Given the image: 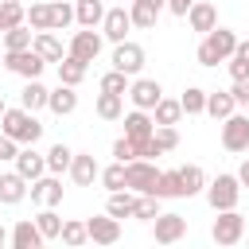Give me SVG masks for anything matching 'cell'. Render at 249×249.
Segmentation results:
<instances>
[{"label":"cell","instance_id":"6da1fadb","mask_svg":"<svg viewBox=\"0 0 249 249\" xmlns=\"http://www.w3.org/2000/svg\"><path fill=\"white\" fill-rule=\"evenodd\" d=\"M233 47H237V35H233L230 27H214V31H206L202 43L195 47V58H198V66H218V62H226V58L233 54Z\"/></svg>","mask_w":249,"mask_h":249},{"label":"cell","instance_id":"7a4b0ae2","mask_svg":"<svg viewBox=\"0 0 249 249\" xmlns=\"http://www.w3.org/2000/svg\"><path fill=\"white\" fill-rule=\"evenodd\" d=\"M0 132L12 136L16 144H35V140L43 136V124L35 121V113H27V109L19 105V109H4V113H0Z\"/></svg>","mask_w":249,"mask_h":249},{"label":"cell","instance_id":"3957f363","mask_svg":"<svg viewBox=\"0 0 249 249\" xmlns=\"http://www.w3.org/2000/svg\"><path fill=\"white\" fill-rule=\"evenodd\" d=\"M237 198H241V183H237V175H218V179L206 183V202H210L214 210H233Z\"/></svg>","mask_w":249,"mask_h":249},{"label":"cell","instance_id":"277c9868","mask_svg":"<svg viewBox=\"0 0 249 249\" xmlns=\"http://www.w3.org/2000/svg\"><path fill=\"white\" fill-rule=\"evenodd\" d=\"M218 218H214V226H210V237L218 241V245H237L241 241V233H245V218L237 214V206L233 210H214Z\"/></svg>","mask_w":249,"mask_h":249},{"label":"cell","instance_id":"5b68a950","mask_svg":"<svg viewBox=\"0 0 249 249\" xmlns=\"http://www.w3.org/2000/svg\"><path fill=\"white\" fill-rule=\"evenodd\" d=\"M113 70H121V74H128V78H136L140 70H144V47L140 43H113Z\"/></svg>","mask_w":249,"mask_h":249},{"label":"cell","instance_id":"8992f818","mask_svg":"<svg viewBox=\"0 0 249 249\" xmlns=\"http://www.w3.org/2000/svg\"><path fill=\"white\" fill-rule=\"evenodd\" d=\"M156 163L152 160H128L124 163V187L128 191H136V195H148L152 191V183H156Z\"/></svg>","mask_w":249,"mask_h":249},{"label":"cell","instance_id":"52a82bcc","mask_svg":"<svg viewBox=\"0 0 249 249\" xmlns=\"http://www.w3.org/2000/svg\"><path fill=\"white\" fill-rule=\"evenodd\" d=\"M152 233H156V241H160V245H175V241L187 233V218H183V214H175V210H167V214L160 210V214L152 218Z\"/></svg>","mask_w":249,"mask_h":249},{"label":"cell","instance_id":"ba28073f","mask_svg":"<svg viewBox=\"0 0 249 249\" xmlns=\"http://www.w3.org/2000/svg\"><path fill=\"white\" fill-rule=\"evenodd\" d=\"M222 148H226V152H245V148H249V117L230 113V117L222 121Z\"/></svg>","mask_w":249,"mask_h":249},{"label":"cell","instance_id":"9c48e42d","mask_svg":"<svg viewBox=\"0 0 249 249\" xmlns=\"http://www.w3.org/2000/svg\"><path fill=\"white\" fill-rule=\"evenodd\" d=\"M128 31H132V19H128L124 4H121V8H105V16H101V39H109V43H124Z\"/></svg>","mask_w":249,"mask_h":249},{"label":"cell","instance_id":"30bf717a","mask_svg":"<svg viewBox=\"0 0 249 249\" xmlns=\"http://www.w3.org/2000/svg\"><path fill=\"white\" fill-rule=\"evenodd\" d=\"M4 66H8L12 74H19V78H39L47 62L27 47V51H4Z\"/></svg>","mask_w":249,"mask_h":249},{"label":"cell","instance_id":"8fae6325","mask_svg":"<svg viewBox=\"0 0 249 249\" xmlns=\"http://www.w3.org/2000/svg\"><path fill=\"white\" fill-rule=\"evenodd\" d=\"M163 97V86L156 82V78H132L128 82V101H132V109H148L152 113V105Z\"/></svg>","mask_w":249,"mask_h":249},{"label":"cell","instance_id":"7c38bea8","mask_svg":"<svg viewBox=\"0 0 249 249\" xmlns=\"http://www.w3.org/2000/svg\"><path fill=\"white\" fill-rule=\"evenodd\" d=\"M27 195H31V202H39V206H58V202H62V179L43 171L39 179H31Z\"/></svg>","mask_w":249,"mask_h":249},{"label":"cell","instance_id":"4fadbf2b","mask_svg":"<svg viewBox=\"0 0 249 249\" xmlns=\"http://www.w3.org/2000/svg\"><path fill=\"white\" fill-rule=\"evenodd\" d=\"M86 233L93 245H117L121 241V218L105 214V218H86Z\"/></svg>","mask_w":249,"mask_h":249},{"label":"cell","instance_id":"5bb4252c","mask_svg":"<svg viewBox=\"0 0 249 249\" xmlns=\"http://www.w3.org/2000/svg\"><path fill=\"white\" fill-rule=\"evenodd\" d=\"M66 54H74V58H82V62H93V58L101 54V35H97V27H82V31L70 39Z\"/></svg>","mask_w":249,"mask_h":249},{"label":"cell","instance_id":"9a60e30c","mask_svg":"<svg viewBox=\"0 0 249 249\" xmlns=\"http://www.w3.org/2000/svg\"><path fill=\"white\" fill-rule=\"evenodd\" d=\"M183 19L191 23V31L206 35V31H214V27H218V8H214L210 0H195V4L187 8V16H183Z\"/></svg>","mask_w":249,"mask_h":249},{"label":"cell","instance_id":"2e32d148","mask_svg":"<svg viewBox=\"0 0 249 249\" xmlns=\"http://www.w3.org/2000/svg\"><path fill=\"white\" fill-rule=\"evenodd\" d=\"M16 171L31 183V179H39V175L47 171V156H43V152H35V144H23V148L16 152Z\"/></svg>","mask_w":249,"mask_h":249},{"label":"cell","instance_id":"e0dca14e","mask_svg":"<svg viewBox=\"0 0 249 249\" xmlns=\"http://www.w3.org/2000/svg\"><path fill=\"white\" fill-rule=\"evenodd\" d=\"M31 51H35L43 62H58V58L66 54V47H62V39H58L54 31H35V35H31Z\"/></svg>","mask_w":249,"mask_h":249},{"label":"cell","instance_id":"ac0fdd59","mask_svg":"<svg viewBox=\"0 0 249 249\" xmlns=\"http://www.w3.org/2000/svg\"><path fill=\"white\" fill-rule=\"evenodd\" d=\"M97 160L89 156V152H74V160H70V179H74V187H93V179H97Z\"/></svg>","mask_w":249,"mask_h":249},{"label":"cell","instance_id":"d6986e66","mask_svg":"<svg viewBox=\"0 0 249 249\" xmlns=\"http://www.w3.org/2000/svg\"><path fill=\"white\" fill-rule=\"evenodd\" d=\"M27 198V179L19 171H0V202L4 206H16Z\"/></svg>","mask_w":249,"mask_h":249},{"label":"cell","instance_id":"ffe728a7","mask_svg":"<svg viewBox=\"0 0 249 249\" xmlns=\"http://www.w3.org/2000/svg\"><path fill=\"white\" fill-rule=\"evenodd\" d=\"M8 241H12V249H39L43 245V233H39L35 218H23V222H16V230L8 233Z\"/></svg>","mask_w":249,"mask_h":249},{"label":"cell","instance_id":"44dd1931","mask_svg":"<svg viewBox=\"0 0 249 249\" xmlns=\"http://www.w3.org/2000/svg\"><path fill=\"white\" fill-rule=\"evenodd\" d=\"M47 109H51L54 117H70V113L78 109V93H74V86H62V82H58V89L47 93Z\"/></svg>","mask_w":249,"mask_h":249},{"label":"cell","instance_id":"7402d4cb","mask_svg":"<svg viewBox=\"0 0 249 249\" xmlns=\"http://www.w3.org/2000/svg\"><path fill=\"white\" fill-rule=\"evenodd\" d=\"M54 66H58V82H62V86H74V89L82 86V78H86V70H89V62H82V58H74V54H62Z\"/></svg>","mask_w":249,"mask_h":249},{"label":"cell","instance_id":"603a6c76","mask_svg":"<svg viewBox=\"0 0 249 249\" xmlns=\"http://www.w3.org/2000/svg\"><path fill=\"white\" fill-rule=\"evenodd\" d=\"M152 128H156V121L148 117V109L124 113V136H128V140H144V136H152Z\"/></svg>","mask_w":249,"mask_h":249},{"label":"cell","instance_id":"cb8c5ba5","mask_svg":"<svg viewBox=\"0 0 249 249\" xmlns=\"http://www.w3.org/2000/svg\"><path fill=\"white\" fill-rule=\"evenodd\" d=\"M47 86L39 82V78H27V86L19 89V105L27 109V113H35V109H47Z\"/></svg>","mask_w":249,"mask_h":249},{"label":"cell","instance_id":"d4e9b609","mask_svg":"<svg viewBox=\"0 0 249 249\" xmlns=\"http://www.w3.org/2000/svg\"><path fill=\"white\" fill-rule=\"evenodd\" d=\"M148 195H156V198H183V183H179V167H175V171H160Z\"/></svg>","mask_w":249,"mask_h":249},{"label":"cell","instance_id":"484cf974","mask_svg":"<svg viewBox=\"0 0 249 249\" xmlns=\"http://www.w3.org/2000/svg\"><path fill=\"white\" fill-rule=\"evenodd\" d=\"M179 183H183V198H195V195H202V191H206V175H202V167H198V163L179 167Z\"/></svg>","mask_w":249,"mask_h":249},{"label":"cell","instance_id":"4316f807","mask_svg":"<svg viewBox=\"0 0 249 249\" xmlns=\"http://www.w3.org/2000/svg\"><path fill=\"white\" fill-rule=\"evenodd\" d=\"M101 16H105L101 0H78L74 4V23H82V27H101Z\"/></svg>","mask_w":249,"mask_h":249},{"label":"cell","instance_id":"83f0119b","mask_svg":"<svg viewBox=\"0 0 249 249\" xmlns=\"http://www.w3.org/2000/svg\"><path fill=\"white\" fill-rule=\"evenodd\" d=\"M237 109V101H233V93L230 89H218V93H206V113L214 117V121H226L230 113Z\"/></svg>","mask_w":249,"mask_h":249},{"label":"cell","instance_id":"f1b7e54d","mask_svg":"<svg viewBox=\"0 0 249 249\" xmlns=\"http://www.w3.org/2000/svg\"><path fill=\"white\" fill-rule=\"evenodd\" d=\"M132 206H136V195H128V187H121V191H109L105 214H113V218H132Z\"/></svg>","mask_w":249,"mask_h":249},{"label":"cell","instance_id":"f546056e","mask_svg":"<svg viewBox=\"0 0 249 249\" xmlns=\"http://www.w3.org/2000/svg\"><path fill=\"white\" fill-rule=\"evenodd\" d=\"M128 19H132V27H156V19H160V8H152L148 0H128Z\"/></svg>","mask_w":249,"mask_h":249},{"label":"cell","instance_id":"4dcf8cb0","mask_svg":"<svg viewBox=\"0 0 249 249\" xmlns=\"http://www.w3.org/2000/svg\"><path fill=\"white\" fill-rule=\"evenodd\" d=\"M179 117H183V105H179L175 97H160V101L152 105V121H156V124H179Z\"/></svg>","mask_w":249,"mask_h":249},{"label":"cell","instance_id":"1f68e13d","mask_svg":"<svg viewBox=\"0 0 249 249\" xmlns=\"http://www.w3.org/2000/svg\"><path fill=\"white\" fill-rule=\"evenodd\" d=\"M97 117L101 121H117V117H124V97L121 93H97Z\"/></svg>","mask_w":249,"mask_h":249},{"label":"cell","instance_id":"d6a6232c","mask_svg":"<svg viewBox=\"0 0 249 249\" xmlns=\"http://www.w3.org/2000/svg\"><path fill=\"white\" fill-rule=\"evenodd\" d=\"M23 16H27V4H23V0H0V31L19 27Z\"/></svg>","mask_w":249,"mask_h":249},{"label":"cell","instance_id":"836d02e7","mask_svg":"<svg viewBox=\"0 0 249 249\" xmlns=\"http://www.w3.org/2000/svg\"><path fill=\"white\" fill-rule=\"evenodd\" d=\"M179 105H183V113H187V117H198V113H206V89H198V86H187V89H183V97H179Z\"/></svg>","mask_w":249,"mask_h":249},{"label":"cell","instance_id":"e575fe53","mask_svg":"<svg viewBox=\"0 0 249 249\" xmlns=\"http://www.w3.org/2000/svg\"><path fill=\"white\" fill-rule=\"evenodd\" d=\"M70 160H74V152H70L66 144H51V152H47V171H51V175H62V171H70Z\"/></svg>","mask_w":249,"mask_h":249},{"label":"cell","instance_id":"d590c367","mask_svg":"<svg viewBox=\"0 0 249 249\" xmlns=\"http://www.w3.org/2000/svg\"><path fill=\"white\" fill-rule=\"evenodd\" d=\"M35 226H39L43 241H51V237H58V230H62V218L54 214V206H43V210L35 214Z\"/></svg>","mask_w":249,"mask_h":249},{"label":"cell","instance_id":"8d00e7d4","mask_svg":"<svg viewBox=\"0 0 249 249\" xmlns=\"http://www.w3.org/2000/svg\"><path fill=\"white\" fill-rule=\"evenodd\" d=\"M47 8H51V31H62L74 23V8L66 0H47Z\"/></svg>","mask_w":249,"mask_h":249},{"label":"cell","instance_id":"74e56055","mask_svg":"<svg viewBox=\"0 0 249 249\" xmlns=\"http://www.w3.org/2000/svg\"><path fill=\"white\" fill-rule=\"evenodd\" d=\"M35 31H51V8H47V0H35V4H27V16H23Z\"/></svg>","mask_w":249,"mask_h":249},{"label":"cell","instance_id":"f35d334b","mask_svg":"<svg viewBox=\"0 0 249 249\" xmlns=\"http://www.w3.org/2000/svg\"><path fill=\"white\" fill-rule=\"evenodd\" d=\"M97 179H101V187H105V191H121V187H124V163H121V160H113L109 167H101V171H97Z\"/></svg>","mask_w":249,"mask_h":249},{"label":"cell","instance_id":"ab89813d","mask_svg":"<svg viewBox=\"0 0 249 249\" xmlns=\"http://www.w3.org/2000/svg\"><path fill=\"white\" fill-rule=\"evenodd\" d=\"M4 35V51H27L31 47V31L19 23V27H8V31H0Z\"/></svg>","mask_w":249,"mask_h":249},{"label":"cell","instance_id":"60d3db41","mask_svg":"<svg viewBox=\"0 0 249 249\" xmlns=\"http://www.w3.org/2000/svg\"><path fill=\"white\" fill-rule=\"evenodd\" d=\"M101 93H128V74H121V70H109V74H101Z\"/></svg>","mask_w":249,"mask_h":249},{"label":"cell","instance_id":"b9f144b4","mask_svg":"<svg viewBox=\"0 0 249 249\" xmlns=\"http://www.w3.org/2000/svg\"><path fill=\"white\" fill-rule=\"evenodd\" d=\"M152 140L160 144V152L179 148V132H175V124H156V128H152Z\"/></svg>","mask_w":249,"mask_h":249},{"label":"cell","instance_id":"7bdbcfd3","mask_svg":"<svg viewBox=\"0 0 249 249\" xmlns=\"http://www.w3.org/2000/svg\"><path fill=\"white\" fill-rule=\"evenodd\" d=\"M156 214H160V198H156V195H140V198H136V206H132V218L152 222Z\"/></svg>","mask_w":249,"mask_h":249},{"label":"cell","instance_id":"ee69618b","mask_svg":"<svg viewBox=\"0 0 249 249\" xmlns=\"http://www.w3.org/2000/svg\"><path fill=\"white\" fill-rule=\"evenodd\" d=\"M58 237H62L66 245H86V241H89V233H86V222H62Z\"/></svg>","mask_w":249,"mask_h":249},{"label":"cell","instance_id":"f6af8a7d","mask_svg":"<svg viewBox=\"0 0 249 249\" xmlns=\"http://www.w3.org/2000/svg\"><path fill=\"white\" fill-rule=\"evenodd\" d=\"M226 62H230V78H233V82H245V78H249V58H241V54H230Z\"/></svg>","mask_w":249,"mask_h":249},{"label":"cell","instance_id":"bcb514c9","mask_svg":"<svg viewBox=\"0 0 249 249\" xmlns=\"http://www.w3.org/2000/svg\"><path fill=\"white\" fill-rule=\"evenodd\" d=\"M113 156H117L121 163H128V160H136V148H132V140H128V136H121V140H113Z\"/></svg>","mask_w":249,"mask_h":249},{"label":"cell","instance_id":"7dc6e473","mask_svg":"<svg viewBox=\"0 0 249 249\" xmlns=\"http://www.w3.org/2000/svg\"><path fill=\"white\" fill-rule=\"evenodd\" d=\"M16 152H19V144H16L12 136L0 132V163H4V160H16Z\"/></svg>","mask_w":249,"mask_h":249},{"label":"cell","instance_id":"c3c4849f","mask_svg":"<svg viewBox=\"0 0 249 249\" xmlns=\"http://www.w3.org/2000/svg\"><path fill=\"white\" fill-rule=\"evenodd\" d=\"M230 93H233V101H237V105H245V109H249V78H245V82H233V89H230Z\"/></svg>","mask_w":249,"mask_h":249},{"label":"cell","instance_id":"681fc988","mask_svg":"<svg viewBox=\"0 0 249 249\" xmlns=\"http://www.w3.org/2000/svg\"><path fill=\"white\" fill-rule=\"evenodd\" d=\"M191 4H195V0H167V12H171V16H187Z\"/></svg>","mask_w":249,"mask_h":249},{"label":"cell","instance_id":"f907efd6","mask_svg":"<svg viewBox=\"0 0 249 249\" xmlns=\"http://www.w3.org/2000/svg\"><path fill=\"white\" fill-rule=\"evenodd\" d=\"M237 183L249 187V160H241V167H237Z\"/></svg>","mask_w":249,"mask_h":249},{"label":"cell","instance_id":"816d5d0a","mask_svg":"<svg viewBox=\"0 0 249 249\" xmlns=\"http://www.w3.org/2000/svg\"><path fill=\"white\" fill-rule=\"evenodd\" d=\"M233 54H241V58H249V39H237V47H233Z\"/></svg>","mask_w":249,"mask_h":249},{"label":"cell","instance_id":"f5cc1de1","mask_svg":"<svg viewBox=\"0 0 249 249\" xmlns=\"http://www.w3.org/2000/svg\"><path fill=\"white\" fill-rule=\"evenodd\" d=\"M148 4H152V8H160V12L167 8V0H148Z\"/></svg>","mask_w":249,"mask_h":249},{"label":"cell","instance_id":"db71d44e","mask_svg":"<svg viewBox=\"0 0 249 249\" xmlns=\"http://www.w3.org/2000/svg\"><path fill=\"white\" fill-rule=\"evenodd\" d=\"M4 245H8V230L0 226V249H4Z\"/></svg>","mask_w":249,"mask_h":249},{"label":"cell","instance_id":"11a10c76","mask_svg":"<svg viewBox=\"0 0 249 249\" xmlns=\"http://www.w3.org/2000/svg\"><path fill=\"white\" fill-rule=\"evenodd\" d=\"M4 109H8V105H4V93H0V113H4Z\"/></svg>","mask_w":249,"mask_h":249},{"label":"cell","instance_id":"9f6ffc18","mask_svg":"<svg viewBox=\"0 0 249 249\" xmlns=\"http://www.w3.org/2000/svg\"><path fill=\"white\" fill-rule=\"evenodd\" d=\"M31 4H35V0H31Z\"/></svg>","mask_w":249,"mask_h":249}]
</instances>
